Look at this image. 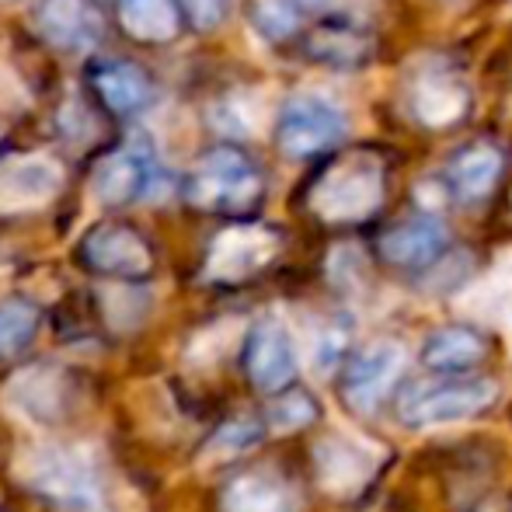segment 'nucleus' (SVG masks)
Masks as SVG:
<instances>
[{"label": "nucleus", "instance_id": "6", "mask_svg": "<svg viewBox=\"0 0 512 512\" xmlns=\"http://www.w3.org/2000/svg\"><path fill=\"white\" fill-rule=\"evenodd\" d=\"M81 262L98 276L112 279H143L154 269V251L140 230L126 223H98L84 234Z\"/></svg>", "mask_w": 512, "mask_h": 512}, {"label": "nucleus", "instance_id": "21", "mask_svg": "<svg viewBox=\"0 0 512 512\" xmlns=\"http://www.w3.org/2000/svg\"><path fill=\"white\" fill-rule=\"evenodd\" d=\"M457 307L464 310L467 317L512 328V272L495 269L488 279H481L478 286H471V290L457 300Z\"/></svg>", "mask_w": 512, "mask_h": 512}, {"label": "nucleus", "instance_id": "24", "mask_svg": "<svg viewBox=\"0 0 512 512\" xmlns=\"http://www.w3.org/2000/svg\"><path fill=\"white\" fill-rule=\"evenodd\" d=\"M310 56L328 63H356L366 56V35L352 25H317V32L310 35Z\"/></svg>", "mask_w": 512, "mask_h": 512}, {"label": "nucleus", "instance_id": "28", "mask_svg": "<svg viewBox=\"0 0 512 512\" xmlns=\"http://www.w3.org/2000/svg\"><path fill=\"white\" fill-rule=\"evenodd\" d=\"M178 7H182V18L196 32H216L227 21L234 0H178Z\"/></svg>", "mask_w": 512, "mask_h": 512}, {"label": "nucleus", "instance_id": "16", "mask_svg": "<svg viewBox=\"0 0 512 512\" xmlns=\"http://www.w3.org/2000/svg\"><path fill=\"white\" fill-rule=\"evenodd\" d=\"M7 405L32 422H56L67 408V380L53 366H32L7 387Z\"/></svg>", "mask_w": 512, "mask_h": 512}, {"label": "nucleus", "instance_id": "10", "mask_svg": "<svg viewBox=\"0 0 512 512\" xmlns=\"http://www.w3.org/2000/svg\"><path fill=\"white\" fill-rule=\"evenodd\" d=\"M35 25L49 46L63 53L95 49L105 32V14L98 0H39Z\"/></svg>", "mask_w": 512, "mask_h": 512}, {"label": "nucleus", "instance_id": "27", "mask_svg": "<svg viewBox=\"0 0 512 512\" xmlns=\"http://www.w3.org/2000/svg\"><path fill=\"white\" fill-rule=\"evenodd\" d=\"M317 408L310 405V398L304 394H290V398H279L276 405L269 411V422L276 432H293V429H304V425L314 422Z\"/></svg>", "mask_w": 512, "mask_h": 512}, {"label": "nucleus", "instance_id": "20", "mask_svg": "<svg viewBox=\"0 0 512 512\" xmlns=\"http://www.w3.org/2000/svg\"><path fill=\"white\" fill-rule=\"evenodd\" d=\"M227 512H293V495L269 474H241L223 492Z\"/></svg>", "mask_w": 512, "mask_h": 512}, {"label": "nucleus", "instance_id": "15", "mask_svg": "<svg viewBox=\"0 0 512 512\" xmlns=\"http://www.w3.org/2000/svg\"><path fill=\"white\" fill-rule=\"evenodd\" d=\"M91 91L112 115L133 119L157 102V88L150 74L133 60H98L91 67Z\"/></svg>", "mask_w": 512, "mask_h": 512}, {"label": "nucleus", "instance_id": "4", "mask_svg": "<svg viewBox=\"0 0 512 512\" xmlns=\"http://www.w3.org/2000/svg\"><path fill=\"white\" fill-rule=\"evenodd\" d=\"M499 398V384L485 377L453 380V384H429L415 387L408 398H401L398 415L411 429H439V425H457L481 415Z\"/></svg>", "mask_w": 512, "mask_h": 512}, {"label": "nucleus", "instance_id": "19", "mask_svg": "<svg viewBox=\"0 0 512 512\" xmlns=\"http://www.w3.org/2000/svg\"><path fill=\"white\" fill-rule=\"evenodd\" d=\"M446 248V230L443 223L429 220V216H418L411 223H401L398 230L384 234L380 251H384L387 262L394 265H425Z\"/></svg>", "mask_w": 512, "mask_h": 512}, {"label": "nucleus", "instance_id": "9", "mask_svg": "<svg viewBox=\"0 0 512 512\" xmlns=\"http://www.w3.org/2000/svg\"><path fill=\"white\" fill-rule=\"evenodd\" d=\"M405 370V349L398 342H373L345 370V401L356 411H377Z\"/></svg>", "mask_w": 512, "mask_h": 512}, {"label": "nucleus", "instance_id": "5", "mask_svg": "<svg viewBox=\"0 0 512 512\" xmlns=\"http://www.w3.org/2000/svg\"><path fill=\"white\" fill-rule=\"evenodd\" d=\"M345 129H349V122L335 102L321 95H293L279 112L276 143L286 157L304 161V157L324 154L335 143H342Z\"/></svg>", "mask_w": 512, "mask_h": 512}, {"label": "nucleus", "instance_id": "23", "mask_svg": "<svg viewBox=\"0 0 512 512\" xmlns=\"http://www.w3.org/2000/svg\"><path fill=\"white\" fill-rule=\"evenodd\" d=\"M39 321H42L39 307L28 304V300L14 297V300H4V304H0V363L18 359L21 352L35 342Z\"/></svg>", "mask_w": 512, "mask_h": 512}, {"label": "nucleus", "instance_id": "13", "mask_svg": "<svg viewBox=\"0 0 512 512\" xmlns=\"http://www.w3.org/2000/svg\"><path fill=\"white\" fill-rule=\"evenodd\" d=\"M405 102H408V112L415 115V122H422V126H429V129H443V126H453V122L467 112L471 95H467L464 81H460L453 70L425 67L422 74H415L408 81Z\"/></svg>", "mask_w": 512, "mask_h": 512}, {"label": "nucleus", "instance_id": "25", "mask_svg": "<svg viewBox=\"0 0 512 512\" xmlns=\"http://www.w3.org/2000/svg\"><path fill=\"white\" fill-rule=\"evenodd\" d=\"M255 28L265 39H286L300 28V0H258Z\"/></svg>", "mask_w": 512, "mask_h": 512}, {"label": "nucleus", "instance_id": "26", "mask_svg": "<svg viewBox=\"0 0 512 512\" xmlns=\"http://www.w3.org/2000/svg\"><path fill=\"white\" fill-rule=\"evenodd\" d=\"M258 443V429L255 422H248V418H241V422H227L220 432L213 436V443L206 446L209 460H227V457H237V453H244L248 446Z\"/></svg>", "mask_w": 512, "mask_h": 512}, {"label": "nucleus", "instance_id": "22", "mask_svg": "<svg viewBox=\"0 0 512 512\" xmlns=\"http://www.w3.org/2000/svg\"><path fill=\"white\" fill-rule=\"evenodd\" d=\"M422 359L429 370H467L481 359V342L467 328H443L425 338Z\"/></svg>", "mask_w": 512, "mask_h": 512}, {"label": "nucleus", "instance_id": "12", "mask_svg": "<svg viewBox=\"0 0 512 512\" xmlns=\"http://www.w3.org/2000/svg\"><path fill=\"white\" fill-rule=\"evenodd\" d=\"M154 182V157L143 147H115L98 161L95 175H91V192L102 206H129L143 199Z\"/></svg>", "mask_w": 512, "mask_h": 512}, {"label": "nucleus", "instance_id": "18", "mask_svg": "<svg viewBox=\"0 0 512 512\" xmlns=\"http://www.w3.org/2000/svg\"><path fill=\"white\" fill-rule=\"evenodd\" d=\"M122 32L136 42H171L182 28V7L178 0H119L115 4Z\"/></svg>", "mask_w": 512, "mask_h": 512}, {"label": "nucleus", "instance_id": "17", "mask_svg": "<svg viewBox=\"0 0 512 512\" xmlns=\"http://www.w3.org/2000/svg\"><path fill=\"white\" fill-rule=\"evenodd\" d=\"M502 175V154L492 143H471L446 164V189L460 203H478L495 189Z\"/></svg>", "mask_w": 512, "mask_h": 512}, {"label": "nucleus", "instance_id": "1", "mask_svg": "<svg viewBox=\"0 0 512 512\" xmlns=\"http://www.w3.org/2000/svg\"><path fill=\"white\" fill-rule=\"evenodd\" d=\"M18 474L42 499L70 512H102L105 478L98 464L77 446H39L28 450L18 464Z\"/></svg>", "mask_w": 512, "mask_h": 512}, {"label": "nucleus", "instance_id": "3", "mask_svg": "<svg viewBox=\"0 0 512 512\" xmlns=\"http://www.w3.org/2000/svg\"><path fill=\"white\" fill-rule=\"evenodd\" d=\"M384 199V168L377 157L352 154L345 161L331 164L321 175V182L310 192V209L321 220L352 223L366 220Z\"/></svg>", "mask_w": 512, "mask_h": 512}, {"label": "nucleus", "instance_id": "2", "mask_svg": "<svg viewBox=\"0 0 512 512\" xmlns=\"http://www.w3.org/2000/svg\"><path fill=\"white\" fill-rule=\"evenodd\" d=\"M262 196V171L237 147H213L185 178V199L206 213H244Z\"/></svg>", "mask_w": 512, "mask_h": 512}, {"label": "nucleus", "instance_id": "14", "mask_svg": "<svg viewBox=\"0 0 512 512\" xmlns=\"http://www.w3.org/2000/svg\"><path fill=\"white\" fill-rule=\"evenodd\" d=\"M248 373L258 391H283L297 377V345L279 317H262L248 338Z\"/></svg>", "mask_w": 512, "mask_h": 512}, {"label": "nucleus", "instance_id": "29", "mask_svg": "<svg viewBox=\"0 0 512 512\" xmlns=\"http://www.w3.org/2000/svg\"><path fill=\"white\" fill-rule=\"evenodd\" d=\"M345 352V331L342 328H324L317 331L314 349H310V366L317 370V377H328L331 370L338 366Z\"/></svg>", "mask_w": 512, "mask_h": 512}, {"label": "nucleus", "instance_id": "11", "mask_svg": "<svg viewBox=\"0 0 512 512\" xmlns=\"http://www.w3.org/2000/svg\"><path fill=\"white\" fill-rule=\"evenodd\" d=\"M317 478L328 492L352 495L373 478L380 467V450L359 436H328L314 450Z\"/></svg>", "mask_w": 512, "mask_h": 512}, {"label": "nucleus", "instance_id": "8", "mask_svg": "<svg viewBox=\"0 0 512 512\" xmlns=\"http://www.w3.org/2000/svg\"><path fill=\"white\" fill-rule=\"evenodd\" d=\"M63 168L46 154H14L0 161V213H28L60 192Z\"/></svg>", "mask_w": 512, "mask_h": 512}, {"label": "nucleus", "instance_id": "7", "mask_svg": "<svg viewBox=\"0 0 512 512\" xmlns=\"http://www.w3.org/2000/svg\"><path fill=\"white\" fill-rule=\"evenodd\" d=\"M276 251H279L276 230L258 227V223L227 227L209 244L206 279H213V283H241V279L255 276L258 269H265L276 258Z\"/></svg>", "mask_w": 512, "mask_h": 512}]
</instances>
